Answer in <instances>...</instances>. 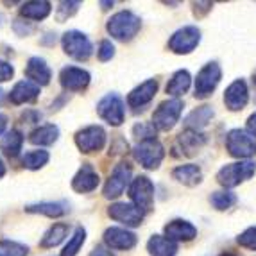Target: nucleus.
Wrapping results in <instances>:
<instances>
[{
	"label": "nucleus",
	"instance_id": "f257e3e1",
	"mask_svg": "<svg viewBox=\"0 0 256 256\" xmlns=\"http://www.w3.org/2000/svg\"><path fill=\"white\" fill-rule=\"evenodd\" d=\"M142 27L140 16L132 13V11H118L108 20L106 29L111 36L118 42H131L138 34Z\"/></svg>",
	"mask_w": 256,
	"mask_h": 256
},
{
	"label": "nucleus",
	"instance_id": "f03ea898",
	"mask_svg": "<svg viewBox=\"0 0 256 256\" xmlns=\"http://www.w3.org/2000/svg\"><path fill=\"white\" fill-rule=\"evenodd\" d=\"M256 172V163L251 160H244V162L230 163V165L222 166L217 172V181L226 188H233L240 184L242 181L252 178Z\"/></svg>",
	"mask_w": 256,
	"mask_h": 256
},
{
	"label": "nucleus",
	"instance_id": "7ed1b4c3",
	"mask_svg": "<svg viewBox=\"0 0 256 256\" xmlns=\"http://www.w3.org/2000/svg\"><path fill=\"white\" fill-rule=\"evenodd\" d=\"M132 156H134V160L144 168L156 170V168H160L163 158H165V150H163L162 144L156 138H152V140L138 142L136 146H134V149H132Z\"/></svg>",
	"mask_w": 256,
	"mask_h": 256
},
{
	"label": "nucleus",
	"instance_id": "20e7f679",
	"mask_svg": "<svg viewBox=\"0 0 256 256\" xmlns=\"http://www.w3.org/2000/svg\"><path fill=\"white\" fill-rule=\"evenodd\" d=\"M129 197L142 214H149L154 208V184L147 176H138L129 184Z\"/></svg>",
	"mask_w": 256,
	"mask_h": 256
},
{
	"label": "nucleus",
	"instance_id": "39448f33",
	"mask_svg": "<svg viewBox=\"0 0 256 256\" xmlns=\"http://www.w3.org/2000/svg\"><path fill=\"white\" fill-rule=\"evenodd\" d=\"M226 149L233 158L248 160L256 154V138L248 131L233 129L226 136Z\"/></svg>",
	"mask_w": 256,
	"mask_h": 256
},
{
	"label": "nucleus",
	"instance_id": "423d86ee",
	"mask_svg": "<svg viewBox=\"0 0 256 256\" xmlns=\"http://www.w3.org/2000/svg\"><path fill=\"white\" fill-rule=\"evenodd\" d=\"M183 113V102L180 98H170L162 102L152 115V126L158 131H170Z\"/></svg>",
	"mask_w": 256,
	"mask_h": 256
},
{
	"label": "nucleus",
	"instance_id": "0eeeda50",
	"mask_svg": "<svg viewBox=\"0 0 256 256\" xmlns=\"http://www.w3.org/2000/svg\"><path fill=\"white\" fill-rule=\"evenodd\" d=\"M97 113L110 126H120L126 118V104L118 94H108L98 100Z\"/></svg>",
	"mask_w": 256,
	"mask_h": 256
},
{
	"label": "nucleus",
	"instance_id": "6e6552de",
	"mask_svg": "<svg viewBox=\"0 0 256 256\" xmlns=\"http://www.w3.org/2000/svg\"><path fill=\"white\" fill-rule=\"evenodd\" d=\"M61 43H63L64 54H68L70 58H74L77 61H86L92 56V52H94L90 40L86 38V34L79 32V30L64 32L63 38H61Z\"/></svg>",
	"mask_w": 256,
	"mask_h": 256
},
{
	"label": "nucleus",
	"instance_id": "1a4fd4ad",
	"mask_svg": "<svg viewBox=\"0 0 256 256\" xmlns=\"http://www.w3.org/2000/svg\"><path fill=\"white\" fill-rule=\"evenodd\" d=\"M106 144V131L100 126H88L76 132V146L84 154L98 152Z\"/></svg>",
	"mask_w": 256,
	"mask_h": 256
},
{
	"label": "nucleus",
	"instance_id": "9d476101",
	"mask_svg": "<svg viewBox=\"0 0 256 256\" xmlns=\"http://www.w3.org/2000/svg\"><path fill=\"white\" fill-rule=\"evenodd\" d=\"M199 43H201V30L194 26H186L172 34V38L168 40V48L174 54H190Z\"/></svg>",
	"mask_w": 256,
	"mask_h": 256
},
{
	"label": "nucleus",
	"instance_id": "9b49d317",
	"mask_svg": "<svg viewBox=\"0 0 256 256\" xmlns=\"http://www.w3.org/2000/svg\"><path fill=\"white\" fill-rule=\"evenodd\" d=\"M132 170L128 163H118V165L113 168L110 180L104 184V197L106 199H116L118 196H122L126 188L131 184Z\"/></svg>",
	"mask_w": 256,
	"mask_h": 256
},
{
	"label": "nucleus",
	"instance_id": "f8f14e48",
	"mask_svg": "<svg viewBox=\"0 0 256 256\" xmlns=\"http://www.w3.org/2000/svg\"><path fill=\"white\" fill-rule=\"evenodd\" d=\"M222 70L217 63H208L201 68V72L197 74L196 79V97L197 98H206L214 94L217 84L220 82Z\"/></svg>",
	"mask_w": 256,
	"mask_h": 256
},
{
	"label": "nucleus",
	"instance_id": "ddd939ff",
	"mask_svg": "<svg viewBox=\"0 0 256 256\" xmlns=\"http://www.w3.org/2000/svg\"><path fill=\"white\" fill-rule=\"evenodd\" d=\"M108 215L113 220H118L129 228H136L144 220V214L131 202H115L108 208Z\"/></svg>",
	"mask_w": 256,
	"mask_h": 256
},
{
	"label": "nucleus",
	"instance_id": "4468645a",
	"mask_svg": "<svg viewBox=\"0 0 256 256\" xmlns=\"http://www.w3.org/2000/svg\"><path fill=\"white\" fill-rule=\"evenodd\" d=\"M90 72L77 66H64L60 74V82L66 92H82L90 84Z\"/></svg>",
	"mask_w": 256,
	"mask_h": 256
},
{
	"label": "nucleus",
	"instance_id": "2eb2a0df",
	"mask_svg": "<svg viewBox=\"0 0 256 256\" xmlns=\"http://www.w3.org/2000/svg\"><path fill=\"white\" fill-rule=\"evenodd\" d=\"M104 242L110 249H118V251H129L136 246L138 238L134 233L124 230V228H108L104 231Z\"/></svg>",
	"mask_w": 256,
	"mask_h": 256
},
{
	"label": "nucleus",
	"instance_id": "dca6fc26",
	"mask_svg": "<svg viewBox=\"0 0 256 256\" xmlns=\"http://www.w3.org/2000/svg\"><path fill=\"white\" fill-rule=\"evenodd\" d=\"M156 92H158V81H156V79H149V81L142 82L140 86H136V88L128 95L129 108H132L134 111L144 110V106H147L154 98Z\"/></svg>",
	"mask_w": 256,
	"mask_h": 256
},
{
	"label": "nucleus",
	"instance_id": "f3484780",
	"mask_svg": "<svg viewBox=\"0 0 256 256\" xmlns=\"http://www.w3.org/2000/svg\"><path fill=\"white\" fill-rule=\"evenodd\" d=\"M249 100V92H248V84L242 79H236L233 81L224 92V102H226L228 110L231 111H240L246 108Z\"/></svg>",
	"mask_w": 256,
	"mask_h": 256
},
{
	"label": "nucleus",
	"instance_id": "a211bd4d",
	"mask_svg": "<svg viewBox=\"0 0 256 256\" xmlns=\"http://www.w3.org/2000/svg\"><path fill=\"white\" fill-rule=\"evenodd\" d=\"M98 181L100 180H98V174L95 172L94 166L84 163V165L79 168V172L74 176L72 188L79 194H90L98 186Z\"/></svg>",
	"mask_w": 256,
	"mask_h": 256
},
{
	"label": "nucleus",
	"instance_id": "6ab92c4d",
	"mask_svg": "<svg viewBox=\"0 0 256 256\" xmlns=\"http://www.w3.org/2000/svg\"><path fill=\"white\" fill-rule=\"evenodd\" d=\"M165 236L172 242H188L197 236V230L194 224L183 218H176L165 226Z\"/></svg>",
	"mask_w": 256,
	"mask_h": 256
},
{
	"label": "nucleus",
	"instance_id": "aec40b11",
	"mask_svg": "<svg viewBox=\"0 0 256 256\" xmlns=\"http://www.w3.org/2000/svg\"><path fill=\"white\" fill-rule=\"evenodd\" d=\"M26 76L29 77V81L34 82V84L47 86L48 82H50L52 72H50V68H48L47 61L43 60V58H30V60L27 61Z\"/></svg>",
	"mask_w": 256,
	"mask_h": 256
},
{
	"label": "nucleus",
	"instance_id": "412c9836",
	"mask_svg": "<svg viewBox=\"0 0 256 256\" xmlns=\"http://www.w3.org/2000/svg\"><path fill=\"white\" fill-rule=\"evenodd\" d=\"M38 95H40V86L27 79V81H20L14 84V88L9 94V100L13 104H16V106H20V104H26V102H34L36 98H38Z\"/></svg>",
	"mask_w": 256,
	"mask_h": 256
},
{
	"label": "nucleus",
	"instance_id": "4be33fe9",
	"mask_svg": "<svg viewBox=\"0 0 256 256\" xmlns=\"http://www.w3.org/2000/svg\"><path fill=\"white\" fill-rule=\"evenodd\" d=\"M204 144H206L204 134L192 131V129H186V131H183L180 136H178V146L181 147V152H183L184 156H194L196 152H199V149H201Z\"/></svg>",
	"mask_w": 256,
	"mask_h": 256
},
{
	"label": "nucleus",
	"instance_id": "5701e85b",
	"mask_svg": "<svg viewBox=\"0 0 256 256\" xmlns=\"http://www.w3.org/2000/svg\"><path fill=\"white\" fill-rule=\"evenodd\" d=\"M147 251L150 256H176L178 244L168 240L166 236L152 235L147 242Z\"/></svg>",
	"mask_w": 256,
	"mask_h": 256
},
{
	"label": "nucleus",
	"instance_id": "b1692460",
	"mask_svg": "<svg viewBox=\"0 0 256 256\" xmlns=\"http://www.w3.org/2000/svg\"><path fill=\"white\" fill-rule=\"evenodd\" d=\"M60 138V128L54 124L40 126L29 134V142L32 146H52Z\"/></svg>",
	"mask_w": 256,
	"mask_h": 256
},
{
	"label": "nucleus",
	"instance_id": "393cba45",
	"mask_svg": "<svg viewBox=\"0 0 256 256\" xmlns=\"http://www.w3.org/2000/svg\"><path fill=\"white\" fill-rule=\"evenodd\" d=\"M52 11V6L50 2H45V0H32V2H26V4L22 6L20 9V14L24 18H29V20H45V18L50 14Z\"/></svg>",
	"mask_w": 256,
	"mask_h": 256
},
{
	"label": "nucleus",
	"instance_id": "a878e982",
	"mask_svg": "<svg viewBox=\"0 0 256 256\" xmlns=\"http://www.w3.org/2000/svg\"><path fill=\"white\" fill-rule=\"evenodd\" d=\"M172 178L180 183L186 184V186H196V184L201 183L202 180V172L197 165H181L178 168L172 170Z\"/></svg>",
	"mask_w": 256,
	"mask_h": 256
},
{
	"label": "nucleus",
	"instance_id": "bb28decb",
	"mask_svg": "<svg viewBox=\"0 0 256 256\" xmlns=\"http://www.w3.org/2000/svg\"><path fill=\"white\" fill-rule=\"evenodd\" d=\"M22 146H24V134H22L18 129L8 131L4 136H2V140H0V150H2L8 158L18 156L22 150Z\"/></svg>",
	"mask_w": 256,
	"mask_h": 256
},
{
	"label": "nucleus",
	"instance_id": "cd10ccee",
	"mask_svg": "<svg viewBox=\"0 0 256 256\" xmlns=\"http://www.w3.org/2000/svg\"><path fill=\"white\" fill-rule=\"evenodd\" d=\"M68 230H70L68 224L58 222V224L48 228V231L43 235L40 246H42L43 249H50V248H56V246H60V244L66 238V235H68Z\"/></svg>",
	"mask_w": 256,
	"mask_h": 256
},
{
	"label": "nucleus",
	"instance_id": "c85d7f7f",
	"mask_svg": "<svg viewBox=\"0 0 256 256\" xmlns=\"http://www.w3.org/2000/svg\"><path fill=\"white\" fill-rule=\"evenodd\" d=\"M214 118V110L210 106H201L194 110L190 115L184 118V126L186 129H192V131H199L202 129L204 126H208L210 120Z\"/></svg>",
	"mask_w": 256,
	"mask_h": 256
},
{
	"label": "nucleus",
	"instance_id": "c756f323",
	"mask_svg": "<svg viewBox=\"0 0 256 256\" xmlns=\"http://www.w3.org/2000/svg\"><path fill=\"white\" fill-rule=\"evenodd\" d=\"M190 82H192V77L186 70H178L174 76L170 77V81L166 82V94L172 95V97H180L184 95L190 88Z\"/></svg>",
	"mask_w": 256,
	"mask_h": 256
},
{
	"label": "nucleus",
	"instance_id": "7c9ffc66",
	"mask_svg": "<svg viewBox=\"0 0 256 256\" xmlns=\"http://www.w3.org/2000/svg\"><path fill=\"white\" fill-rule=\"evenodd\" d=\"M26 212L29 214H40V215H45V217H63L68 208L64 202H38V204H29L26 206Z\"/></svg>",
	"mask_w": 256,
	"mask_h": 256
},
{
	"label": "nucleus",
	"instance_id": "2f4dec72",
	"mask_svg": "<svg viewBox=\"0 0 256 256\" xmlns=\"http://www.w3.org/2000/svg\"><path fill=\"white\" fill-rule=\"evenodd\" d=\"M48 162V152L47 150H29L26 152V156L22 158V165L29 168V170H38L42 166H45Z\"/></svg>",
	"mask_w": 256,
	"mask_h": 256
},
{
	"label": "nucleus",
	"instance_id": "473e14b6",
	"mask_svg": "<svg viewBox=\"0 0 256 256\" xmlns=\"http://www.w3.org/2000/svg\"><path fill=\"white\" fill-rule=\"evenodd\" d=\"M84 240H86V230L79 226L76 231H74V235H72V238L68 240V244H66V246L63 248V251H61V256H76L77 252L81 251Z\"/></svg>",
	"mask_w": 256,
	"mask_h": 256
},
{
	"label": "nucleus",
	"instance_id": "72a5a7b5",
	"mask_svg": "<svg viewBox=\"0 0 256 256\" xmlns=\"http://www.w3.org/2000/svg\"><path fill=\"white\" fill-rule=\"evenodd\" d=\"M210 202H212V206H214L215 210L224 212V210L231 208V206L235 204L236 196L233 192H228V190H224V192H215L210 197Z\"/></svg>",
	"mask_w": 256,
	"mask_h": 256
},
{
	"label": "nucleus",
	"instance_id": "f704fd0d",
	"mask_svg": "<svg viewBox=\"0 0 256 256\" xmlns=\"http://www.w3.org/2000/svg\"><path fill=\"white\" fill-rule=\"evenodd\" d=\"M0 254L2 256H27L29 249L13 240H0Z\"/></svg>",
	"mask_w": 256,
	"mask_h": 256
},
{
	"label": "nucleus",
	"instance_id": "c9c22d12",
	"mask_svg": "<svg viewBox=\"0 0 256 256\" xmlns=\"http://www.w3.org/2000/svg\"><path fill=\"white\" fill-rule=\"evenodd\" d=\"M79 6H81V2H61L60 8L56 9V16L60 22L68 20L70 16H74L77 13Z\"/></svg>",
	"mask_w": 256,
	"mask_h": 256
},
{
	"label": "nucleus",
	"instance_id": "e433bc0d",
	"mask_svg": "<svg viewBox=\"0 0 256 256\" xmlns=\"http://www.w3.org/2000/svg\"><path fill=\"white\" fill-rule=\"evenodd\" d=\"M236 242H238L242 248L256 251V228H249V230H246L244 233H240Z\"/></svg>",
	"mask_w": 256,
	"mask_h": 256
},
{
	"label": "nucleus",
	"instance_id": "4c0bfd02",
	"mask_svg": "<svg viewBox=\"0 0 256 256\" xmlns=\"http://www.w3.org/2000/svg\"><path fill=\"white\" fill-rule=\"evenodd\" d=\"M132 134H134L140 142L152 140V138H156L154 136V134H156V128H154L152 124H138V126H134V129H132Z\"/></svg>",
	"mask_w": 256,
	"mask_h": 256
},
{
	"label": "nucleus",
	"instance_id": "58836bf2",
	"mask_svg": "<svg viewBox=\"0 0 256 256\" xmlns=\"http://www.w3.org/2000/svg\"><path fill=\"white\" fill-rule=\"evenodd\" d=\"M97 56L100 61H110L111 58L115 56V47H113V43H111L110 40H102L100 45H98Z\"/></svg>",
	"mask_w": 256,
	"mask_h": 256
},
{
	"label": "nucleus",
	"instance_id": "ea45409f",
	"mask_svg": "<svg viewBox=\"0 0 256 256\" xmlns=\"http://www.w3.org/2000/svg\"><path fill=\"white\" fill-rule=\"evenodd\" d=\"M14 76V68L13 64H9L8 61L0 60V82H6L9 79H13Z\"/></svg>",
	"mask_w": 256,
	"mask_h": 256
},
{
	"label": "nucleus",
	"instance_id": "a19ab883",
	"mask_svg": "<svg viewBox=\"0 0 256 256\" xmlns=\"http://www.w3.org/2000/svg\"><path fill=\"white\" fill-rule=\"evenodd\" d=\"M210 9H212L210 2H194V13H196V16H201L202 13H208Z\"/></svg>",
	"mask_w": 256,
	"mask_h": 256
},
{
	"label": "nucleus",
	"instance_id": "79ce46f5",
	"mask_svg": "<svg viewBox=\"0 0 256 256\" xmlns=\"http://www.w3.org/2000/svg\"><path fill=\"white\" fill-rule=\"evenodd\" d=\"M90 256H115V254L111 252V249L104 248V246H95V248L92 249Z\"/></svg>",
	"mask_w": 256,
	"mask_h": 256
},
{
	"label": "nucleus",
	"instance_id": "37998d69",
	"mask_svg": "<svg viewBox=\"0 0 256 256\" xmlns=\"http://www.w3.org/2000/svg\"><path fill=\"white\" fill-rule=\"evenodd\" d=\"M246 128H248V132L251 136H256V113L248 118V126Z\"/></svg>",
	"mask_w": 256,
	"mask_h": 256
},
{
	"label": "nucleus",
	"instance_id": "c03bdc74",
	"mask_svg": "<svg viewBox=\"0 0 256 256\" xmlns=\"http://www.w3.org/2000/svg\"><path fill=\"white\" fill-rule=\"evenodd\" d=\"M6 128H8V116L0 115V134L6 131Z\"/></svg>",
	"mask_w": 256,
	"mask_h": 256
},
{
	"label": "nucleus",
	"instance_id": "a18cd8bd",
	"mask_svg": "<svg viewBox=\"0 0 256 256\" xmlns=\"http://www.w3.org/2000/svg\"><path fill=\"white\" fill-rule=\"evenodd\" d=\"M6 176V165H4V162L0 160V178H4Z\"/></svg>",
	"mask_w": 256,
	"mask_h": 256
},
{
	"label": "nucleus",
	"instance_id": "49530a36",
	"mask_svg": "<svg viewBox=\"0 0 256 256\" xmlns=\"http://www.w3.org/2000/svg\"><path fill=\"white\" fill-rule=\"evenodd\" d=\"M2 100H4V92L0 90V104H2Z\"/></svg>",
	"mask_w": 256,
	"mask_h": 256
},
{
	"label": "nucleus",
	"instance_id": "de8ad7c7",
	"mask_svg": "<svg viewBox=\"0 0 256 256\" xmlns=\"http://www.w3.org/2000/svg\"><path fill=\"white\" fill-rule=\"evenodd\" d=\"M220 256H236V254H233V252H224V254H220Z\"/></svg>",
	"mask_w": 256,
	"mask_h": 256
},
{
	"label": "nucleus",
	"instance_id": "09e8293b",
	"mask_svg": "<svg viewBox=\"0 0 256 256\" xmlns=\"http://www.w3.org/2000/svg\"><path fill=\"white\" fill-rule=\"evenodd\" d=\"M252 82H254V86H256V72H254V76H252Z\"/></svg>",
	"mask_w": 256,
	"mask_h": 256
},
{
	"label": "nucleus",
	"instance_id": "8fccbe9b",
	"mask_svg": "<svg viewBox=\"0 0 256 256\" xmlns=\"http://www.w3.org/2000/svg\"><path fill=\"white\" fill-rule=\"evenodd\" d=\"M0 256H2V254H0Z\"/></svg>",
	"mask_w": 256,
	"mask_h": 256
}]
</instances>
